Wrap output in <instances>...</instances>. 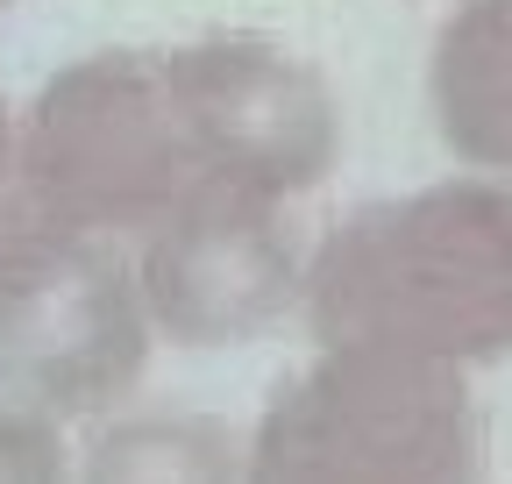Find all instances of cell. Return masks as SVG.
<instances>
[{
	"label": "cell",
	"mask_w": 512,
	"mask_h": 484,
	"mask_svg": "<svg viewBox=\"0 0 512 484\" xmlns=\"http://www.w3.org/2000/svg\"><path fill=\"white\" fill-rule=\"evenodd\" d=\"M0 484H72V442H64V420L0 399Z\"/></svg>",
	"instance_id": "9"
},
{
	"label": "cell",
	"mask_w": 512,
	"mask_h": 484,
	"mask_svg": "<svg viewBox=\"0 0 512 484\" xmlns=\"http://www.w3.org/2000/svg\"><path fill=\"white\" fill-rule=\"evenodd\" d=\"M150 314L121 235L0 193V399L100 420L150 371Z\"/></svg>",
	"instance_id": "3"
},
{
	"label": "cell",
	"mask_w": 512,
	"mask_h": 484,
	"mask_svg": "<svg viewBox=\"0 0 512 484\" xmlns=\"http://www.w3.org/2000/svg\"><path fill=\"white\" fill-rule=\"evenodd\" d=\"M15 193L100 235H143L200 193L164 50H93L50 72L15 114Z\"/></svg>",
	"instance_id": "4"
},
{
	"label": "cell",
	"mask_w": 512,
	"mask_h": 484,
	"mask_svg": "<svg viewBox=\"0 0 512 484\" xmlns=\"http://www.w3.org/2000/svg\"><path fill=\"white\" fill-rule=\"evenodd\" d=\"M8 8H15V0H0V15H8Z\"/></svg>",
	"instance_id": "11"
},
{
	"label": "cell",
	"mask_w": 512,
	"mask_h": 484,
	"mask_svg": "<svg viewBox=\"0 0 512 484\" xmlns=\"http://www.w3.org/2000/svg\"><path fill=\"white\" fill-rule=\"evenodd\" d=\"M136 285L150 335L171 349H249L299 314L306 250L285 207L200 186L136 235Z\"/></svg>",
	"instance_id": "6"
},
{
	"label": "cell",
	"mask_w": 512,
	"mask_h": 484,
	"mask_svg": "<svg viewBox=\"0 0 512 484\" xmlns=\"http://www.w3.org/2000/svg\"><path fill=\"white\" fill-rule=\"evenodd\" d=\"M242 484H484L463 371L392 349H320L242 435Z\"/></svg>",
	"instance_id": "2"
},
{
	"label": "cell",
	"mask_w": 512,
	"mask_h": 484,
	"mask_svg": "<svg viewBox=\"0 0 512 484\" xmlns=\"http://www.w3.org/2000/svg\"><path fill=\"white\" fill-rule=\"evenodd\" d=\"M0 193H15V107L0 93Z\"/></svg>",
	"instance_id": "10"
},
{
	"label": "cell",
	"mask_w": 512,
	"mask_h": 484,
	"mask_svg": "<svg viewBox=\"0 0 512 484\" xmlns=\"http://www.w3.org/2000/svg\"><path fill=\"white\" fill-rule=\"evenodd\" d=\"M427 114L463 171L512 186V0H456L434 29Z\"/></svg>",
	"instance_id": "7"
},
{
	"label": "cell",
	"mask_w": 512,
	"mask_h": 484,
	"mask_svg": "<svg viewBox=\"0 0 512 484\" xmlns=\"http://www.w3.org/2000/svg\"><path fill=\"white\" fill-rule=\"evenodd\" d=\"M72 484H242V428L185 406H114L72 449Z\"/></svg>",
	"instance_id": "8"
},
{
	"label": "cell",
	"mask_w": 512,
	"mask_h": 484,
	"mask_svg": "<svg viewBox=\"0 0 512 484\" xmlns=\"http://www.w3.org/2000/svg\"><path fill=\"white\" fill-rule=\"evenodd\" d=\"M164 79L185 121L200 186L249 200H299L342 157V107L299 50L278 36L221 29L200 43L164 50Z\"/></svg>",
	"instance_id": "5"
},
{
	"label": "cell",
	"mask_w": 512,
	"mask_h": 484,
	"mask_svg": "<svg viewBox=\"0 0 512 484\" xmlns=\"http://www.w3.org/2000/svg\"><path fill=\"white\" fill-rule=\"evenodd\" d=\"M299 314L320 349H392L448 371L512 356V186H441L370 200L306 250Z\"/></svg>",
	"instance_id": "1"
}]
</instances>
